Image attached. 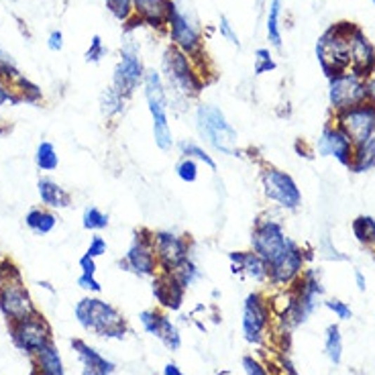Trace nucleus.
<instances>
[{"label": "nucleus", "instance_id": "5fc2aeb1", "mask_svg": "<svg viewBox=\"0 0 375 375\" xmlns=\"http://www.w3.org/2000/svg\"><path fill=\"white\" fill-rule=\"evenodd\" d=\"M164 375H186V374L171 361V363H167L166 367H164Z\"/></svg>", "mask_w": 375, "mask_h": 375}, {"label": "nucleus", "instance_id": "09e8293b", "mask_svg": "<svg viewBox=\"0 0 375 375\" xmlns=\"http://www.w3.org/2000/svg\"><path fill=\"white\" fill-rule=\"evenodd\" d=\"M218 31H221V35L227 39L229 43H232V45H241V41H239V35L235 33V29H232V25L229 22V19L227 17H221V22H218Z\"/></svg>", "mask_w": 375, "mask_h": 375}, {"label": "nucleus", "instance_id": "3c124183", "mask_svg": "<svg viewBox=\"0 0 375 375\" xmlns=\"http://www.w3.org/2000/svg\"><path fill=\"white\" fill-rule=\"evenodd\" d=\"M78 265H80L84 275H96V259L94 257H90V255L84 253L82 257H80V261H78Z\"/></svg>", "mask_w": 375, "mask_h": 375}, {"label": "nucleus", "instance_id": "13d9d810", "mask_svg": "<svg viewBox=\"0 0 375 375\" xmlns=\"http://www.w3.org/2000/svg\"><path fill=\"white\" fill-rule=\"evenodd\" d=\"M0 259H2V257H0Z\"/></svg>", "mask_w": 375, "mask_h": 375}, {"label": "nucleus", "instance_id": "a211bd4d", "mask_svg": "<svg viewBox=\"0 0 375 375\" xmlns=\"http://www.w3.org/2000/svg\"><path fill=\"white\" fill-rule=\"evenodd\" d=\"M355 143L334 125L333 121L327 123L322 133H320V139H318V153L324 155V157H334L341 166L349 167L351 164V157H353Z\"/></svg>", "mask_w": 375, "mask_h": 375}, {"label": "nucleus", "instance_id": "aec40b11", "mask_svg": "<svg viewBox=\"0 0 375 375\" xmlns=\"http://www.w3.org/2000/svg\"><path fill=\"white\" fill-rule=\"evenodd\" d=\"M171 6H173V0H133L135 17L141 21V25L151 27L159 33L167 31Z\"/></svg>", "mask_w": 375, "mask_h": 375}, {"label": "nucleus", "instance_id": "6e6552de", "mask_svg": "<svg viewBox=\"0 0 375 375\" xmlns=\"http://www.w3.org/2000/svg\"><path fill=\"white\" fill-rule=\"evenodd\" d=\"M329 100L334 112H343L347 108L363 105L369 98V82L355 72H345L334 78H329Z\"/></svg>", "mask_w": 375, "mask_h": 375}, {"label": "nucleus", "instance_id": "a18cd8bd", "mask_svg": "<svg viewBox=\"0 0 375 375\" xmlns=\"http://www.w3.org/2000/svg\"><path fill=\"white\" fill-rule=\"evenodd\" d=\"M243 369H245L247 375H270V369L259 359H255L253 355H245L243 357Z\"/></svg>", "mask_w": 375, "mask_h": 375}, {"label": "nucleus", "instance_id": "a19ab883", "mask_svg": "<svg viewBox=\"0 0 375 375\" xmlns=\"http://www.w3.org/2000/svg\"><path fill=\"white\" fill-rule=\"evenodd\" d=\"M0 78H4V80L8 82V86H13V84L21 78V72L17 70L13 58H11L2 47H0Z\"/></svg>", "mask_w": 375, "mask_h": 375}, {"label": "nucleus", "instance_id": "f257e3e1", "mask_svg": "<svg viewBox=\"0 0 375 375\" xmlns=\"http://www.w3.org/2000/svg\"><path fill=\"white\" fill-rule=\"evenodd\" d=\"M162 70H164L162 76L166 82L167 100L173 108H188V103L198 98L206 86V80L198 72L194 60L173 45H169L164 51Z\"/></svg>", "mask_w": 375, "mask_h": 375}, {"label": "nucleus", "instance_id": "39448f33", "mask_svg": "<svg viewBox=\"0 0 375 375\" xmlns=\"http://www.w3.org/2000/svg\"><path fill=\"white\" fill-rule=\"evenodd\" d=\"M143 90H145V100L149 114H151V129H153V139L159 151H171L173 149V133L169 125V100H167L166 82L162 72L147 70L143 78Z\"/></svg>", "mask_w": 375, "mask_h": 375}, {"label": "nucleus", "instance_id": "de8ad7c7", "mask_svg": "<svg viewBox=\"0 0 375 375\" xmlns=\"http://www.w3.org/2000/svg\"><path fill=\"white\" fill-rule=\"evenodd\" d=\"M78 286L90 294L103 292V286H100V282L96 279V275H84V273H80V277H78Z\"/></svg>", "mask_w": 375, "mask_h": 375}, {"label": "nucleus", "instance_id": "c85d7f7f", "mask_svg": "<svg viewBox=\"0 0 375 375\" xmlns=\"http://www.w3.org/2000/svg\"><path fill=\"white\" fill-rule=\"evenodd\" d=\"M126 108V96H123L119 90L108 86L105 92L100 94V110L108 121L119 119Z\"/></svg>", "mask_w": 375, "mask_h": 375}, {"label": "nucleus", "instance_id": "9b49d317", "mask_svg": "<svg viewBox=\"0 0 375 375\" xmlns=\"http://www.w3.org/2000/svg\"><path fill=\"white\" fill-rule=\"evenodd\" d=\"M273 304L263 292H251L243 302V334L251 345H261L271 324Z\"/></svg>", "mask_w": 375, "mask_h": 375}, {"label": "nucleus", "instance_id": "4d7b16f0", "mask_svg": "<svg viewBox=\"0 0 375 375\" xmlns=\"http://www.w3.org/2000/svg\"><path fill=\"white\" fill-rule=\"evenodd\" d=\"M371 2H375V0H371Z\"/></svg>", "mask_w": 375, "mask_h": 375}, {"label": "nucleus", "instance_id": "9d476101", "mask_svg": "<svg viewBox=\"0 0 375 375\" xmlns=\"http://www.w3.org/2000/svg\"><path fill=\"white\" fill-rule=\"evenodd\" d=\"M290 237L279 221L263 216L257 218L251 230V249L255 251L265 263H271L279 253H284L290 245Z\"/></svg>", "mask_w": 375, "mask_h": 375}, {"label": "nucleus", "instance_id": "c756f323", "mask_svg": "<svg viewBox=\"0 0 375 375\" xmlns=\"http://www.w3.org/2000/svg\"><path fill=\"white\" fill-rule=\"evenodd\" d=\"M351 230L357 241L375 251V218L369 214H361L351 223Z\"/></svg>", "mask_w": 375, "mask_h": 375}, {"label": "nucleus", "instance_id": "7c9ffc66", "mask_svg": "<svg viewBox=\"0 0 375 375\" xmlns=\"http://www.w3.org/2000/svg\"><path fill=\"white\" fill-rule=\"evenodd\" d=\"M178 149H180L182 157H190V159H194L198 164H204L212 171H216V159L200 143H196V141H182L178 145Z\"/></svg>", "mask_w": 375, "mask_h": 375}, {"label": "nucleus", "instance_id": "4468645a", "mask_svg": "<svg viewBox=\"0 0 375 375\" xmlns=\"http://www.w3.org/2000/svg\"><path fill=\"white\" fill-rule=\"evenodd\" d=\"M167 35L173 47L184 51L192 60L204 53V39L196 22L192 21L176 2L169 13V22H167Z\"/></svg>", "mask_w": 375, "mask_h": 375}, {"label": "nucleus", "instance_id": "f3484780", "mask_svg": "<svg viewBox=\"0 0 375 375\" xmlns=\"http://www.w3.org/2000/svg\"><path fill=\"white\" fill-rule=\"evenodd\" d=\"M0 312L6 316L11 322L25 320L33 314H37V308L33 304V298L29 290L22 286V282H13L0 286Z\"/></svg>", "mask_w": 375, "mask_h": 375}, {"label": "nucleus", "instance_id": "58836bf2", "mask_svg": "<svg viewBox=\"0 0 375 375\" xmlns=\"http://www.w3.org/2000/svg\"><path fill=\"white\" fill-rule=\"evenodd\" d=\"M277 67V63L273 60V55H271L270 49H265V47H259L257 51H255V62H253V72H255V76H263V74H270Z\"/></svg>", "mask_w": 375, "mask_h": 375}, {"label": "nucleus", "instance_id": "c9c22d12", "mask_svg": "<svg viewBox=\"0 0 375 375\" xmlns=\"http://www.w3.org/2000/svg\"><path fill=\"white\" fill-rule=\"evenodd\" d=\"M108 214L103 212L98 206H86L82 214V225L86 230H92V232H100L108 227Z\"/></svg>", "mask_w": 375, "mask_h": 375}, {"label": "nucleus", "instance_id": "2f4dec72", "mask_svg": "<svg viewBox=\"0 0 375 375\" xmlns=\"http://www.w3.org/2000/svg\"><path fill=\"white\" fill-rule=\"evenodd\" d=\"M324 351L327 357L331 359L333 365H338L343 359V336H341V329L338 324H329L327 333H324Z\"/></svg>", "mask_w": 375, "mask_h": 375}, {"label": "nucleus", "instance_id": "473e14b6", "mask_svg": "<svg viewBox=\"0 0 375 375\" xmlns=\"http://www.w3.org/2000/svg\"><path fill=\"white\" fill-rule=\"evenodd\" d=\"M279 17H282V0H271L270 13H268V39L273 47H282V27H279Z\"/></svg>", "mask_w": 375, "mask_h": 375}, {"label": "nucleus", "instance_id": "423d86ee", "mask_svg": "<svg viewBox=\"0 0 375 375\" xmlns=\"http://www.w3.org/2000/svg\"><path fill=\"white\" fill-rule=\"evenodd\" d=\"M261 188L265 198L282 210H298L302 206V192L292 176L279 167L261 169Z\"/></svg>", "mask_w": 375, "mask_h": 375}, {"label": "nucleus", "instance_id": "a878e982", "mask_svg": "<svg viewBox=\"0 0 375 375\" xmlns=\"http://www.w3.org/2000/svg\"><path fill=\"white\" fill-rule=\"evenodd\" d=\"M35 369L39 371V375H65L62 357L53 343H49L43 351L35 355Z\"/></svg>", "mask_w": 375, "mask_h": 375}, {"label": "nucleus", "instance_id": "72a5a7b5", "mask_svg": "<svg viewBox=\"0 0 375 375\" xmlns=\"http://www.w3.org/2000/svg\"><path fill=\"white\" fill-rule=\"evenodd\" d=\"M35 164L41 171H55L58 166H60V155L55 151L53 143L49 141H41L37 145V151H35Z\"/></svg>", "mask_w": 375, "mask_h": 375}, {"label": "nucleus", "instance_id": "412c9836", "mask_svg": "<svg viewBox=\"0 0 375 375\" xmlns=\"http://www.w3.org/2000/svg\"><path fill=\"white\" fill-rule=\"evenodd\" d=\"M229 261L232 273H239V275L253 279L257 284L268 282V263L253 249L230 251Z\"/></svg>", "mask_w": 375, "mask_h": 375}, {"label": "nucleus", "instance_id": "8fccbe9b", "mask_svg": "<svg viewBox=\"0 0 375 375\" xmlns=\"http://www.w3.org/2000/svg\"><path fill=\"white\" fill-rule=\"evenodd\" d=\"M4 105H19V98H17V94L13 92V88L6 84V80L0 78V106Z\"/></svg>", "mask_w": 375, "mask_h": 375}, {"label": "nucleus", "instance_id": "393cba45", "mask_svg": "<svg viewBox=\"0 0 375 375\" xmlns=\"http://www.w3.org/2000/svg\"><path fill=\"white\" fill-rule=\"evenodd\" d=\"M25 225L35 235H49L58 227V216L53 210L45 209V206H35L25 214Z\"/></svg>", "mask_w": 375, "mask_h": 375}, {"label": "nucleus", "instance_id": "79ce46f5", "mask_svg": "<svg viewBox=\"0 0 375 375\" xmlns=\"http://www.w3.org/2000/svg\"><path fill=\"white\" fill-rule=\"evenodd\" d=\"M13 282H22L21 270L8 257H2L0 259V286L13 284Z\"/></svg>", "mask_w": 375, "mask_h": 375}, {"label": "nucleus", "instance_id": "1a4fd4ad", "mask_svg": "<svg viewBox=\"0 0 375 375\" xmlns=\"http://www.w3.org/2000/svg\"><path fill=\"white\" fill-rule=\"evenodd\" d=\"M308 257L310 255L306 253V249L292 239L286 251L268 263V282L277 290H288L302 275V271L306 270Z\"/></svg>", "mask_w": 375, "mask_h": 375}, {"label": "nucleus", "instance_id": "0eeeda50", "mask_svg": "<svg viewBox=\"0 0 375 375\" xmlns=\"http://www.w3.org/2000/svg\"><path fill=\"white\" fill-rule=\"evenodd\" d=\"M119 265L121 270L131 271L139 277H155L159 273V263L153 249V230L145 227L135 230L133 241Z\"/></svg>", "mask_w": 375, "mask_h": 375}, {"label": "nucleus", "instance_id": "7ed1b4c3", "mask_svg": "<svg viewBox=\"0 0 375 375\" xmlns=\"http://www.w3.org/2000/svg\"><path fill=\"white\" fill-rule=\"evenodd\" d=\"M194 123L198 135L204 139V143L214 149L216 153L237 157L239 155V135L237 129L230 125L227 114L214 105L196 106L194 110Z\"/></svg>", "mask_w": 375, "mask_h": 375}, {"label": "nucleus", "instance_id": "ea45409f", "mask_svg": "<svg viewBox=\"0 0 375 375\" xmlns=\"http://www.w3.org/2000/svg\"><path fill=\"white\" fill-rule=\"evenodd\" d=\"M106 8L121 22H129L133 19V0H105Z\"/></svg>", "mask_w": 375, "mask_h": 375}, {"label": "nucleus", "instance_id": "20e7f679", "mask_svg": "<svg viewBox=\"0 0 375 375\" xmlns=\"http://www.w3.org/2000/svg\"><path fill=\"white\" fill-rule=\"evenodd\" d=\"M74 314L84 331H92L103 338H123L126 334V320L123 314L100 298H82L76 304Z\"/></svg>", "mask_w": 375, "mask_h": 375}, {"label": "nucleus", "instance_id": "e433bc0d", "mask_svg": "<svg viewBox=\"0 0 375 375\" xmlns=\"http://www.w3.org/2000/svg\"><path fill=\"white\" fill-rule=\"evenodd\" d=\"M171 275L188 290L190 286H194V284L202 277V271L198 270V265L194 263V259H188L186 263H182L178 270L171 271Z\"/></svg>", "mask_w": 375, "mask_h": 375}, {"label": "nucleus", "instance_id": "5701e85b", "mask_svg": "<svg viewBox=\"0 0 375 375\" xmlns=\"http://www.w3.org/2000/svg\"><path fill=\"white\" fill-rule=\"evenodd\" d=\"M72 349L78 353V359L82 363V375H112L114 371V363L108 361L105 355L98 353L82 338H74Z\"/></svg>", "mask_w": 375, "mask_h": 375}, {"label": "nucleus", "instance_id": "cd10ccee", "mask_svg": "<svg viewBox=\"0 0 375 375\" xmlns=\"http://www.w3.org/2000/svg\"><path fill=\"white\" fill-rule=\"evenodd\" d=\"M153 336H157L169 351H178V349L182 347V334H180V329L171 322V318H169L166 312H159L157 327H155Z\"/></svg>", "mask_w": 375, "mask_h": 375}, {"label": "nucleus", "instance_id": "dca6fc26", "mask_svg": "<svg viewBox=\"0 0 375 375\" xmlns=\"http://www.w3.org/2000/svg\"><path fill=\"white\" fill-rule=\"evenodd\" d=\"M11 334H13V343L17 345V349L33 357L43 351L49 343H53L51 329L39 312L19 322H11Z\"/></svg>", "mask_w": 375, "mask_h": 375}, {"label": "nucleus", "instance_id": "49530a36", "mask_svg": "<svg viewBox=\"0 0 375 375\" xmlns=\"http://www.w3.org/2000/svg\"><path fill=\"white\" fill-rule=\"evenodd\" d=\"M106 251H108V243H106L105 237L94 235V237L90 239V245H88V249H86V255H90V257L98 259V257L106 255Z\"/></svg>", "mask_w": 375, "mask_h": 375}, {"label": "nucleus", "instance_id": "4be33fe9", "mask_svg": "<svg viewBox=\"0 0 375 375\" xmlns=\"http://www.w3.org/2000/svg\"><path fill=\"white\" fill-rule=\"evenodd\" d=\"M351 72L359 74L361 78L369 80L375 72V47L374 43L365 37V33L357 27L351 43Z\"/></svg>", "mask_w": 375, "mask_h": 375}, {"label": "nucleus", "instance_id": "864d4df0", "mask_svg": "<svg viewBox=\"0 0 375 375\" xmlns=\"http://www.w3.org/2000/svg\"><path fill=\"white\" fill-rule=\"evenodd\" d=\"M355 282H357V288H359L361 292H365V290H367V279H365L363 271L355 270Z\"/></svg>", "mask_w": 375, "mask_h": 375}, {"label": "nucleus", "instance_id": "f8f14e48", "mask_svg": "<svg viewBox=\"0 0 375 375\" xmlns=\"http://www.w3.org/2000/svg\"><path fill=\"white\" fill-rule=\"evenodd\" d=\"M145 65L141 60V51L139 45L133 39H126L123 49H121V60L114 67L112 74V88L119 90L123 96H133V92L143 86V78H145Z\"/></svg>", "mask_w": 375, "mask_h": 375}, {"label": "nucleus", "instance_id": "c03bdc74", "mask_svg": "<svg viewBox=\"0 0 375 375\" xmlns=\"http://www.w3.org/2000/svg\"><path fill=\"white\" fill-rule=\"evenodd\" d=\"M324 306L334 312V316L338 318V320H349V318H353V310H351V306L347 304V302H343V300H336V298H331V300H327L324 302Z\"/></svg>", "mask_w": 375, "mask_h": 375}, {"label": "nucleus", "instance_id": "6ab92c4d", "mask_svg": "<svg viewBox=\"0 0 375 375\" xmlns=\"http://www.w3.org/2000/svg\"><path fill=\"white\" fill-rule=\"evenodd\" d=\"M151 292H153L155 302L159 304V308L171 310V312H178V310L182 308V304H184L186 288H184L171 273L159 271V273L153 277Z\"/></svg>", "mask_w": 375, "mask_h": 375}, {"label": "nucleus", "instance_id": "ddd939ff", "mask_svg": "<svg viewBox=\"0 0 375 375\" xmlns=\"http://www.w3.org/2000/svg\"><path fill=\"white\" fill-rule=\"evenodd\" d=\"M153 249L159 263V271L171 273L188 259H192V241L186 235L173 230H153Z\"/></svg>", "mask_w": 375, "mask_h": 375}, {"label": "nucleus", "instance_id": "f704fd0d", "mask_svg": "<svg viewBox=\"0 0 375 375\" xmlns=\"http://www.w3.org/2000/svg\"><path fill=\"white\" fill-rule=\"evenodd\" d=\"M11 88H13V92L17 94L19 103H29V105H37V103H41L43 98L41 88H39L37 84L31 82V80H27L25 76H21V78L13 84Z\"/></svg>", "mask_w": 375, "mask_h": 375}, {"label": "nucleus", "instance_id": "bb28decb", "mask_svg": "<svg viewBox=\"0 0 375 375\" xmlns=\"http://www.w3.org/2000/svg\"><path fill=\"white\" fill-rule=\"evenodd\" d=\"M349 169H351L353 173H365V171L375 169V137H371V139L365 141V143L355 145Z\"/></svg>", "mask_w": 375, "mask_h": 375}, {"label": "nucleus", "instance_id": "b1692460", "mask_svg": "<svg viewBox=\"0 0 375 375\" xmlns=\"http://www.w3.org/2000/svg\"><path fill=\"white\" fill-rule=\"evenodd\" d=\"M37 194L45 209L63 210L72 206V194L51 178H41L37 182Z\"/></svg>", "mask_w": 375, "mask_h": 375}, {"label": "nucleus", "instance_id": "6e6d98bb", "mask_svg": "<svg viewBox=\"0 0 375 375\" xmlns=\"http://www.w3.org/2000/svg\"><path fill=\"white\" fill-rule=\"evenodd\" d=\"M367 82H369V98L375 103V72L371 74V78Z\"/></svg>", "mask_w": 375, "mask_h": 375}, {"label": "nucleus", "instance_id": "37998d69", "mask_svg": "<svg viewBox=\"0 0 375 375\" xmlns=\"http://www.w3.org/2000/svg\"><path fill=\"white\" fill-rule=\"evenodd\" d=\"M105 55H106V47H105V41H103V37H100V35H94V37H92V41H90L88 51H86V62L98 63L103 58H105Z\"/></svg>", "mask_w": 375, "mask_h": 375}, {"label": "nucleus", "instance_id": "2eb2a0df", "mask_svg": "<svg viewBox=\"0 0 375 375\" xmlns=\"http://www.w3.org/2000/svg\"><path fill=\"white\" fill-rule=\"evenodd\" d=\"M333 123L355 145L369 141L371 137H375V103L367 100L363 105L347 108L343 112H334Z\"/></svg>", "mask_w": 375, "mask_h": 375}, {"label": "nucleus", "instance_id": "f03ea898", "mask_svg": "<svg viewBox=\"0 0 375 375\" xmlns=\"http://www.w3.org/2000/svg\"><path fill=\"white\" fill-rule=\"evenodd\" d=\"M355 31H357L355 22H334L316 43V58L327 78H334L351 70V43Z\"/></svg>", "mask_w": 375, "mask_h": 375}, {"label": "nucleus", "instance_id": "603ef678", "mask_svg": "<svg viewBox=\"0 0 375 375\" xmlns=\"http://www.w3.org/2000/svg\"><path fill=\"white\" fill-rule=\"evenodd\" d=\"M47 47H49L51 51H62L63 47L62 31H51V35H49V39H47Z\"/></svg>", "mask_w": 375, "mask_h": 375}, {"label": "nucleus", "instance_id": "4c0bfd02", "mask_svg": "<svg viewBox=\"0 0 375 375\" xmlns=\"http://www.w3.org/2000/svg\"><path fill=\"white\" fill-rule=\"evenodd\" d=\"M176 173L184 184H194L200 176V164L190 157H182L176 166Z\"/></svg>", "mask_w": 375, "mask_h": 375}]
</instances>
